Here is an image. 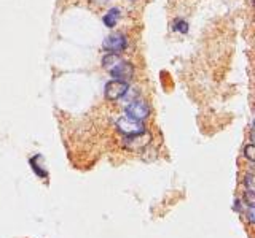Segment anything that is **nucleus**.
Instances as JSON below:
<instances>
[{
	"instance_id": "f257e3e1",
	"label": "nucleus",
	"mask_w": 255,
	"mask_h": 238,
	"mask_svg": "<svg viewBox=\"0 0 255 238\" xmlns=\"http://www.w3.org/2000/svg\"><path fill=\"white\" fill-rule=\"evenodd\" d=\"M115 127H116V130L120 132V134H123L125 137L137 135V134L145 132V125L142 124V121H137V119L129 118V116H121V118L116 119Z\"/></svg>"
},
{
	"instance_id": "f03ea898",
	"label": "nucleus",
	"mask_w": 255,
	"mask_h": 238,
	"mask_svg": "<svg viewBox=\"0 0 255 238\" xmlns=\"http://www.w3.org/2000/svg\"><path fill=\"white\" fill-rule=\"evenodd\" d=\"M150 140H152V135L145 130V132H142V134L125 137V140H123V146L129 151H133V153H139V151L145 149L148 146Z\"/></svg>"
},
{
	"instance_id": "7ed1b4c3",
	"label": "nucleus",
	"mask_w": 255,
	"mask_h": 238,
	"mask_svg": "<svg viewBox=\"0 0 255 238\" xmlns=\"http://www.w3.org/2000/svg\"><path fill=\"white\" fill-rule=\"evenodd\" d=\"M129 91V84L126 81H120V79H112L106 84V98L110 102H115V100H120L121 97H125Z\"/></svg>"
},
{
	"instance_id": "20e7f679",
	"label": "nucleus",
	"mask_w": 255,
	"mask_h": 238,
	"mask_svg": "<svg viewBox=\"0 0 255 238\" xmlns=\"http://www.w3.org/2000/svg\"><path fill=\"white\" fill-rule=\"evenodd\" d=\"M126 116L129 118H134L137 121H143V119H147L150 116V107L147 102L141 100V98H136V100L129 102L126 105Z\"/></svg>"
},
{
	"instance_id": "39448f33",
	"label": "nucleus",
	"mask_w": 255,
	"mask_h": 238,
	"mask_svg": "<svg viewBox=\"0 0 255 238\" xmlns=\"http://www.w3.org/2000/svg\"><path fill=\"white\" fill-rule=\"evenodd\" d=\"M126 46H128V40L125 35L120 34V32L109 35L102 43V48L107 52H113V54H120V52L126 49Z\"/></svg>"
},
{
	"instance_id": "423d86ee",
	"label": "nucleus",
	"mask_w": 255,
	"mask_h": 238,
	"mask_svg": "<svg viewBox=\"0 0 255 238\" xmlns=\"http://www.w3.org/2000/svg\"><path fill=\"white\" fill-rule=\"evenodd\" d=\"M115 79H120V81H129L131 78L134 76V67L126 61H121L116 67H113L112 70L109 71Z\"/></svg>"
},
{
	"instance_id": "0eeeda50",
	"label": "nucleus",
	"mask_w": 255,
	"mask_h": 238,
	"mask_svg": "<svg viewBox=\"0 0 255 238\" xmlns=\"http://www.w3.org/2000/svg\"><path fill=\"white\" fill-rule=\"evenodd\" d=\"M118 19H120V10L118 8H112V10H109L106 15H104L102 21H104V24H106L109 29H113L116 25V23H118Z\"/></svg>"
},
{
	"instance_id": "6e6552de",
	"label": "nucleus",
	"mask_w": 255,
	"mask_h": 238,
	"mask_svg": "<svg viewBox=\"0 0 255 238\" xmlns=\"http://www.w3.org/2000/svg\"><path fill=\"white\" fill-rule=\"evenodd\" d=\"M121 61H123V59H121L118 54H113V52H109V54H107V56H104V59H102V67L106 69L107 71H110L113 67H116V65H118Z\"/></svg>"
},
{
	"instance_id": "1a4fd4ad",
	"label": "nucleus",
	"mask_w": 255,
	"mask_h": 238,
	"mask_svg": "<svg viewBox=\"0 0 255 238\" xmlns=\"http://www.w3.org/2000/svg\"><path fill=\"white\" fill-rule=\"evenodd\" d=\"M244 157L249 162H254V159H255V146H254L252 143L246 144V146H244Z\"/></svg>"
},
{
	"instance_id": "9d476101",
	"label": "nucleus",
	"mask_w": 255,
	"mask_h": 238,
	"mask_svg": "<svg viewBox=\"0 0 255 238\" xmlns=\"http://www.w3.org/2000/svg\"><path fill=\"white\" fill-rule=\"evenodd\" d=\"M244 186H246L247 192H255V189H254V175L252 173H247L246 175V178H244Z\"/></svg>"
},
{
	"instance_id": "9b49d317",
	"label": "nucleus",
	"mask_w": 255,
	"mask_h": 238,
	"mask_svg": "<svg viewBox=\"0 0 255 238\" xmlns=\"http://www.w3.org/2000/svg\"><path fill=\"white\" fill-rule=\"evenodd\" d=\"M174 30L182 32V34H185V32L188 30V24H187L185 21H182V19H177V21L174 23Z\"/></svg>"
},
{
	"instance_id": "f8f14e48",
	"label": "nucleus",
	"mask_w": 255,
	"mask_h": 238,
	"mask_svg": "<svg viewBox=\"0 0 255 238\" xmlns=\"http://www.w3.org/2000/svg\"><path fill=\"white\" fill-rule=\"evenodd\" d=\"M247 221H249V224H254L255 222V213H254V205H247Z\"/></svg>"
}]
</instances>
